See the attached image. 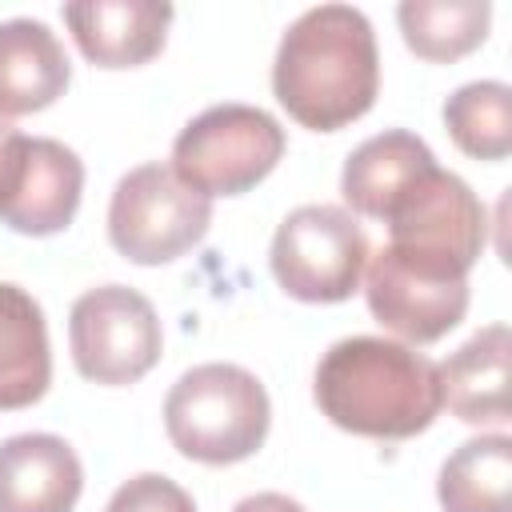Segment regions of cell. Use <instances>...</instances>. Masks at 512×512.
<instances>
[{"label": "cell", "mask_w": 512, "mask_h": 512, "mask_svg": "<svg viewBox=\"0 0 512 512\" xmlns=\"http://www.w3.org/2000/svg\"><path fill=\"white\" fill-rule=\"evenodd\" d=\"M28 144H32V136H24L20 128H12V120L0 116V208L16 196V188L24 180Z\"/></svg>", "instance_id": "21"}, {"label": "cell", "mask_w": 512, "mask_h": 512, "mask_svg": "<svg viewBox=\"0 0 512 512\" xmlns=\"http://www.w3.org/2000/svg\"><path fill=\"white\" fill-rule=\"evenodd\" d=\"M104 512H196V500L176 480L160 472H140L112 492Z\"/></svg>", "instance_id": "20"}, {"label": "cell", "mask_w": 512, "mask_h": 512, "mask_svg": "<svg viewBox=\"0 0 512 512\" xmlns=\"http://www.w3.org/2000/svg\"><path fill=\"white\" fill-rule=\"evenodd\" d=\"M172 4L160 0H72L64 24L96 68H140L164 52Z\"/></svg>", "instance_id": "10"}, {"label": "cell", "mask_w": 512, "mask_h": 512, "mask_svg": "<svg viewBox=\"0 0 512 512\" xmlns=\"http://www.w3.org/2000/svg\"><path fill=\"white\" fill-rule=\"evenodd\" d=\"M312 396L336 428L372 440H408L444 408L436 364L388 336L336 340L316 364Z\"/></svg>", "instance_id": "2"}, {"label": "cell", "mask_w": 512, "mask_h": 512, "mask_svg": "<svg viewBox=\"0 0 512 512\" xmlns=\"http://www.w3.org/2000/svg\"><path fill=\"white\" fill-rule=\"evenodd\" d=\"M84 464L64 436L20 432L0 440V512H72Z\"/></svg>", "instance_id": "11"}, {"label": "cell", "mask_w": 512, "mask_h": 512, "mask_svg": "<svg viewBox=\"0 0 512 512\" xmlns=\"http://www.w3.org/2000/svg\"><path fill=\"white\" fill-rule=\"evenodd\" d=\"M72 364L92 384H136L164 352L160 316L148 296L124 284H100L76 296L68 312Z\"/></svg>", "instance_id": "8"}, {"label": "cell", "mask_w": 512, "mask_h": 512, "mask_svg": "<svg viewBox=\"0 0 512 512\" xmlns=\"http://www.w3.org/2000/svg\"><path fill=\"white\" fill-rule=\"evenodd\" d=\"M84 196V164L80 156L48 136H32L28 168L16 196L0 208V224L20 236H56L76 220Z\"/></svg>", "instance_id": "13"}, {"label": "cell", "mask_w": 512, "mask_h": 512, "mask_svg": "<svg viewBox=\"0 0 512 512\" xmlns=\"http://www.w3.org/2000/svg\"><path fill=\"white\" fill-rule=\"evenodd\" d=\"M272 404L240 364H196L164 396V432L196 464H240L268 440Z\"/></svg>", "instance_id": "3"}, {"label": "cell", "mask_w": 512, "mask_h": 512, "mask_svg": "<svg viewBox=\"0 0 512 512\" xmlns=\"http://www.w3.org/2000/svg\"><path fill=\"white\" fill-rule=\"evenodd\" d=\"M232 512H304V504L292 500V496H284V492H252Z\"/></svg>", "instance_id": "22"}, {"label": "cell", "mask_w": 512, "mask_h": 512, "mask_svg": "<svg viewBox=\"0 0 512 512\" xmlns=\"http://www.w3.org/2000/svg\"><path fill=\"white\" fill-rule=\"evenodd\" d=\"M52 384V348L44 308L20 284L0 280V408L36 404Z\"/></svg>", "instance_id": "16"}, {"label": "cell", "mask_w": 512, "mask_h": 512, "mask_svg": "<svg viewBox=\"0 0 512 512\" xmlns=\"http://www.w3.org/2000/svg\"><path fill=\"white\" fill-rule=\"evenodd\" d=\"M508 356H512L508 324H488L476 336H468L444 364H436L440 400L456 420L508 424Z\"/></svg>", "instance_id": "15"}, {"label": "cell", "mask_w": 512, "mask_h": 512, "mask_svg": "<svg viewBox=\"0 0 512 512\" xmlns=\"http://www.w3.org/2000/svg\"><path fill=\"white\" fill-rule=\"evenodd\" d=\"M212 224V200L192 192L172 164L148 160L124 172L108 200V240L112 248L144 268L172 264L192 252Z\"/></svg>", "instance_id": "6"}, {"label": "cell", "mask_w": 512, "mask_h": 512, "mask_svg": "<svg viewBox=\"0 0 512 512\" xmlns=\"http://www.w3.org/2000/svg\"><path fill=\"white\" fill-rule=\"evenodd\" d=\"M288 140L272 112L256 104H212L192 116L172 144V172L200 196H244L284 156Z\"/></svg>", "instance_id": "5"}, {"label": "cell", "mask_w": 512, "mask_h": 512, "mask_svg": "<svg viewBox=\"0 0 512 512\" xmlns=\"http://www.w3.org/2000/svg\"><path fill=\"white\" fill-rule=\"evenodd\" d=\"M400 36L408 52L428 64H452L488 40L492 4L488 0H404L396 8Z\"/></svg>", "instance_id": "18"}, {"label": "cell", "mask_w": 512, "mask_h": 512, "mask_svg": "<svg viewBox=\"0 0 512 512\" xmlns=\"http://www.w3.org/2000/svg\"><path fill=\"white\" fill-rule=\"evenodd\" d=\"M368 256H372L368 236L348 208L300 204L280 220L268 264L276 284L292 300L340 304L360 288Z\"/></svg>", "instance_id": "7"}, {"label": "cell", "mask_w": 512, "mask_h": 512, "mask_svg": "<svg viewBox=\"0 0 512 512\" xmlns=\"http://www.w3.org/2000/svg\"><path fill=\"white\" fill-rule=\"evenodd\" d=\"M436 500L444 512H512V436L464 440L440 464Z\"/></svg>", "instance_id": "17"}, {"label": "cell", "mask_w": 512, "mask_h": 512, "mask_svg": "<svg viewBox=\"0 0 512 512\" xmlns=\"http://www.w3.org/2000/svg\"><path fill=\"white\" fill-rule=\"evenodd\" d=\"M272 92L280 108L312 132H340L360 120L380 92L372 20L352 4H316L300 12L280 36Z\"/></svg>", "instance_id": "1"}, {"label": "cell", "mask_w": 512, "mask_h": 512, "mask_svg": "<svg viewBox=\"0 0 512 512\" xmlns=\"http://www.w3.org/2000/svg\"><path fill=\"white\" fill-rule=\"evenodd\" d=\"M436 168L432 148L404 128H388L380 136H368L360 148L348 152L344 172H340V192L344 204L360 216L384 220L396 200L428 172Z\"/></svg>", "instance_id": "14"}, {"label": "cell", "mask_w": 512, "mask_h": 512, "mask_svg": "<svg viewBox=\"0 0 512 512\" xmlns=\"http://www.w3.org/2000/svg\"><path fill=\"white\" fill-rule=\"evenodd\" d=\"M388 252L420 276L432 280H468L484 244L488 212L480 196L440 164L428 168L384 216Z\"/></svg>", "instance_id": "4"}, {"label": "cell", "mask_w": 512, "mask_h": 512, "mask_svg": "<svg viewBox=\"0 0 512 512\" xmlns=\"http://www.w3.org/2000/svg\"><path fill=\"white\" fill-rule=\"evenodd\" d=\"M444 128L472 160H504L512 152V88L504 80L460 84L444 100Z\"/></svg>", "instance_id": "19"}, {"label": "cell", "mask_w": 512, "mask_h": 512, "mask_svg": "<svg viewBox=\"0 0 512 512\" xmlns=\"http://www.w3.org/2000/svg\"><path fill=\"white\" fill-rule=\"evenodd\" d=\"M72 80L68 52L44 20H0V116H32L64 96Z\"/></svg>", "instance_id": "12"}, {"label": "cell", "mask_w": 512, "mask_h": 512, "mask_svg": "<svg viewBox=\"0 0 512 512\" xmlns=\"http://www.w3.org/2000/svg\"><path fill=\"white\" fill-rule=\"evenodd\" d=\"M364 300L368 312L400 336V344H436L448 336L468 312V280H432L400 264L388 248L368 256L364 268Z\"/></svg>", "instance_id": "9"}]
</instances>
